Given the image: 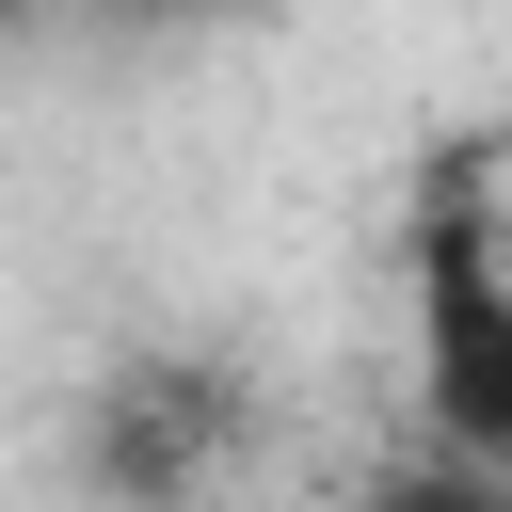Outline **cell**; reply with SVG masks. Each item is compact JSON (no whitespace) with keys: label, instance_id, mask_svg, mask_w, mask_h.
<instances>
[{"label":"cell","instance_id":"obj_1","mask_svg":"<svg viewBox=\"0 0 512 512\" xmlns=\"http://www.w3.org/2000/svg\"><path fill=\"white\" fill-rule=\"evenodd\" d=\"M256 368L240 352H192V336H144L80 384V496L96 512H208L240 464H256Z\"/></svg>","mask_w":512,"mask_h":512},{"label":"cell","instance_id":"obj_2","mask_svg":"<svg viewBox=\"0 0 512 512\" xmlns=\"http://www.w3.org/2000/svg\"><path fill=\"white\" fill-rule=\"evenodd\" d=\"M416 368L432 448L512 464V256H496V144H448L416 192Z\"/></svg>","mask_w":512,"mask_h":512},{"label":"cell","instance_id":"obj_3","mask_svg":"<svg viewBox=\"0 0 512 512\" xmlns=\"http://www.w3.org/2000/svg\"><path fill=\"white\" fill-rule=\"evenodd\" d=\"M368 512H512V464H480V448H416Z\"/></svg>","mask_w":512,"mask_h":512}]
</instances>
